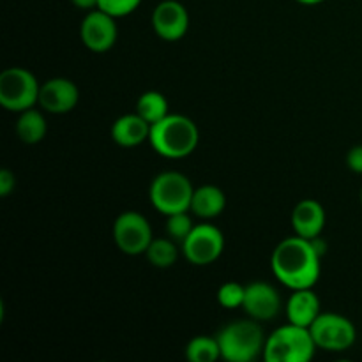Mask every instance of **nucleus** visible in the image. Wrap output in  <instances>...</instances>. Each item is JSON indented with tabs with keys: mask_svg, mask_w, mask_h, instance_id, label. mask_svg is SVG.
<instances>
[{
	"mask_svg": "<svg viewBox=\"0 0 362 362\" xmlns=\"http://www.w3.org/2000/svg\"><path fill=\"white\" fill-rule=\"evenodd\" d=\"M193 193L194 187L191 180L184 173L173 170L156 175L148 187L151 204L154 205L156 211L165 216L189 211Z\"/></svg>",
	"mask_w": 362,
	"mask_h": 362,
	"instance_id": "39448f33",
	"label": "nucleus"
},
{
	"mask_svg": "<svg viewBox=\"0 0 362 362\" xmlns=\"http://www.w3.org/2000/svg\"><path fill=\"white\" fill-rule=\"evenodd\" d=\"M16 186V177L11 170H0V197H7Z\"/></svg>",
	"mask_w": 362,
	"mask_h": 362,
	"instance_id": "393cba45",
	"label": "nucleus"
},
{
	"mask_svg": "<svg viewBox=\"0 0 362 362\" xmlns=\"http://www.w3.org/2000/svg\"><path fill=\"white\" fill-rule=\"evenodd\" d=\"M151 126L138 113H127L119 117L112 126V138L120 147H136L151 136Z\"/></svg>",
	"mask_w": 362,
	"mask_h": 362,
	"instance_id": "dca6fc26",
	"label": "nucleus"
},
{
	"mask_svg": "<svg viewBox=\"0 0 362 362\" xmlns=\"http://www.w3.org/2000/svg\"><path fill=\"white\" fill-rule=\"evenodd\" d=\"M317 349L310 329L288 322L265 339L262 356L267 362H308Z\"/></svg>",
	"mask_w": 362,
	"mask_h": 362,
	"instance_id": "7ed1b4c3",
	"label": "nucleus"
},
{
	"mask_svg": "<svg viewBox=\"0 0 362 362\" xmlns=\"http://www.w3.org/2000/svg\"><path fill=\"white\" fill-rule=\"evenodd\" d=\"M346 165L352 172L362 173V145H356L346 154Z\"/></svg>",
	"mask_w": 362,
	"mask_h": 362,
	"instance_id": "a878e982",
	"label": "nucleus"
},
{
	"mask_svg": "<svg viewBox=\"0 0 362 362\" xmlns=\"http://www.w3.org/2000/svg\"><path fill=\"white\" fill-rule=\"evenodd\" d=\"M117 18L101 9L88 11L80 25L81 42L94 53H105L115 45L119 28Z\"/></svg>",
	"mask_w": 362,
	"mask_h": 362,
	"instance_id": "9d476101",
	"label": "nucleus"
},
{
	"mask_svg": "<svg viewBox=\"0 0 362 362\" xmlns=\"http://www.w3.org/2000/svg\"><path fill=\"white\" fill-rule=\"evenodd\" d=\"M148 262H151L154 267L158 269H168L179 258V250L175 246V240L173 239H165V237H159V239H152L151 246L145 251Z\"/></svg>",
	"mask_w": 362,
	"mask_h": 362,
	"instance_id": "aec40b11",
	"label": "nucleus"
},
{
	"mask_svg": "<svg viewBox=\"0 0 362 362\" xmlns=\"http://www.w3.org/2000/svg\"><path fill=\"white\" fill-rule=\"evenodd\" d=\"M152 28L163 41H179L189 28V14L179 0H163L152 13Z\"/></svg>",
	"mask_w": 362,
	"mask_h": 362,
	"instance_id": "9b49d317",
	"label": "nucleus"
},
{
	"mask_svg": "<svg viewBox=\"0 0 362 362\" xmlns=\"http://www.w3.org/2000/svg\"><path fill=\"white\" fill-rule=\"evenodd\" d=\"M141 0H99L98 9L112 14L115 18H122L138 9Z\"/></svg>",
	"mask_w": 362,
	"mask_h": 362,
	"instance_id": "b1692460",
	"label": "nucleus"
},
{
	"mask_svg": "<svg viewBox=\"0 0 362 362\" xmlns=\"http://www.w3.org/2000/svg\"><path fill=\"white\" fill-rule=\"evenodd\" d=\"M46 131H48V126H46L42 112L35 110L34 106L20 112V117L16 120V133L23 144H39L46 136Z\"/></svg>",
	"mask_w": 362,
	"mask_h": 362,
	"instance_id": "a211bd4d",
	"label": "nucleus"
},
{
	"mask_svg": "<svg viewBox=\"0 0 362 362\" xmlns=\"http://www.w3.org/2000/svg\"><path fill=\"white\" fill-rule=\"evenodd\" d=\"M71 2H73L76 7H80V9L92 11V9H98L99 0H71Z\"/></svg>",
	"mask_w": 362,
	"mask_h": 362,
	"instance_id": "bb28decb",
	"label": "nucleus"
},
{
	"mask_svg": "<svg viewBox=\"0 0 362 362\" xmlns=\"http://www.w3.org/2000/svg\"><path fill=\"white\" fill-rule=\"evenodd\" d=\"M318 315H320V299L313 288L293 290L286 303V318L290 324L310 329Z\"/></svg>",
	"mask_w": 362,
	"mask_h": 362,
	"instance_id": "2eb2a0df",
	"label": "nucleus"
},
{
	"mask_svg": "<svg viewBox=\"0 0 362 362\" xmlns=\"http://www.w3.org/2000/svg\"><path fill=\"white\" fill-rule=\"evenodd\" d=\"M166 233H168L170 239L177 240V243L182 244L186 240V237L189 235L191 230L194 228L193 219L191 216L186 212H175V214L166 216Z\"/></svg>",
	"mask_w": 362,
	"mask_h": 362,
	"instance_id": "4be33fe9",
	"label": "nucleus"
},
{
	"mask_svg": "<svg viewBox=\"0 0 362 362\" xmlns=\"http://www.w3.org/2000/svg\"><path fill=\"white\" fill-rule=\"evenodd\" d=\"M221 359L228 362H251L264 354L265 338L258 320H237L218 332Z\"/></svg>",
	"mask_w": 362,
	"mask_h": 362,
	"instance_id": "20e7f679",
	"label": "nucleus"
},
{
	"mask_svg": "<svg viewBox=\"0 0 362 362\" xmlns=\"http://www.w3.org/2000/svg\"><path fill=\"white\" fill-rule=\"evenodd\" d=\"M225 250V237L218 226L211 223L194 225L189 235L182 243L184 257L193 265H211L221 257Z\"/></svg>",
	"mask_w": 362,
	"mask_h": 362,
	"instance_id": "1a4fd4ad",
	"label": "nucleus"
},
{
	"mask_svg": "<svg viewBox=\"0 0 362 362\" xmlns=\"http://www.w3.org/2000/svg\"><path fill=\"white\" fill-rule=\"evenodd\" d=\"M359 198H361V205H362V187H361V194H359Z\"/></svg>",
	"mask_w": 362,
	"mask_h": 362,
	"instance_id": "c85d7f7f",
	"label": "nucleus"
},
{
	"mask_svg": "<svg viewBox=\"0 0 362 362\" xmlns=\"http://www.w3.org/2000/svg\"><path fill=\"white\" fill-rule=\"evenodd\" d=\"M226 207V197L218 186L205 184L194 189L193 200H191V209L194 216L202 219H212L221 214Z\"/></svg>",
	"mask_w": 362,
	"mask_h": 362,
	"instance_id": "f3484780",
	"label": "nucleus"
},
{
	"mask_svg": "<svg viewBox=\"0 0 362 362\" xmlns=\"http://www.w3.org/2000/svg\"><path fill=\"white\" fill-rule=\"evenodd\" d=\"M244 311L255 320H272L281 310V296L272 285L265 281H255L246 286Z\"/></svg>",
	"mask_w": 362,
	"mask_h": 362,
	"instance_id": "ddd939ff",
	"label": "nucleus"
},
{
	"mask_svg": "<svg viewBox=\"0 0 362 362\" xmlns=\"http://www.w3.org/2000/svg\"><path fill=\"white\" fill-rule=\"evenodd\" d=\"M136 113L144 117L148 124H156L170 113L168 99L158 90H148L141 94L136 101Z\"/></svg>",
	"mask_w": 362,
	"mask_h": 362,
	"instance_id": "6ab92c4d",
	"label": "nucleus"
},
{
	"mask_svg": "<svg viewBox=\"0 0 362 362\" xmlns=\"http://www.w3.org/2000/svg\"><path fill=\"white\" fill-rule=\"evenodd\" d=\"M186 357L191 362H216L221 359L218 338L211 336H197L186 346Z\"/></svg>",
	"mask_w": 362,
	"mask_h": 362,
	"instance_id": "412c9836",
	"label": "nucleus"
},
{
	"mask_svg": "<svg viewBox=\"0 0 362 362\" xmlns=\"http://www.w3.org/2000/svg\"><path fill=\"white\" fill-rule=\"evenodd\" d=\"M37 78L25 67H7L0 74V105L9 112H23L39 101Z\"/></svg>",
	"mask_w": 362,
	"mask_h": 362,
	"instance_id": "423d86ee",
	"label": "nucleus"
},
{
	"mask_svg": "<svg viewBox=\"0 0 362 362\" xmlns=\"http://www.w3.org/2000/svg\"><path fill=\"white\" fill-rule=\"evenodd\" d=\"M318 349L343 352L356 343L357 331L352 322L338 313H320L310 327Z\"/></svg>",
	"mask_w": 362,
	"mask_h": 362,
	"instance_id": "0eeeda50",
	"label": "nucleus"
},
{
	"mask_svg": "<svg viewBox=\"0 0 362 362\" xmlns=\"http://www.w3.org/2000/svg\"><path fill=\"white\" fill-rule=\"evenodd\" d=\"M200 140V131L197 124L180 113H168L165 119L151 126L152 148L159 156L168 159H182L193 154Z\"/></svg>",
	"mask_w": 362,
	"mask_h": 362,
	"instance_id": "f03ea898",
	"label": "nucleus"
},
{
	"mask_svg": "<svg viewBox=\"0 0 362 362\" xmlns=\"http://www.w3.org/2000/svg\"><path fill=\"white\" fill-rule=\"evenodd\" d=\"M244 296H246V286L244 285L235 281L223 283L218 290V303L225 310H237V308H243Z\"/></svg>",
	"mask_w": 362,
	"mask_h": 362,
	"instance_id": "5701e85b",
	"label": "nucleus"
},
{
	"mask_svg": "<svg viewBox=\"0 0 362 362\" xmlns=\"http://www.w3.org/2000/svg\"><path fill=\"white\" fill-rule=\"evenodd\" d=\"M320 260L322 257L313 240L296 233L274 247L271 267L278 281L286 288H313L320 278Z\"/></svg>",
	"mask_w": 362,
	"mask_h": 362,
	"instance_id": "f257e3e1",
	"label": "nucleus"
},
{
	"mask_svg": "<svg viewBox=\"0 0 362 362\" xmlns=\"http://www.w3.org/2000/svg\"><path fill=\"white\" fill-rule=\"evenodd\" d=\"M299 4H304V6H317V4H322L324 0H297Z\"/></svg>",
	"mask_w": 362,
	"mask_h": 362,
	"instance_id": "cd10ccee",
	"label": "nucleus"
},
{
	"mask_svg": "<svg viewBox=\"0 0 362 362\" xmlns=\"http://www.w3.org/2000/svg\"><path fill=\"white\" fill-rule=\"evenodd\" d=\"M78 99H80V92L74 81H71L69 78H52L41 85L37 105L45 112L60 115V113L74 110Z\"/></svg>",
	"mask_w": 362,
	"mask_h": 362,
	"instance_id": "f8f14e48",
	"label": "nucleus"
},
{
	"mask_svg": "<svg viewBox=\"0 0 362 362\" xmlns=\"http://www.w3.org/2000/svg\"><path fill=\"white\" fill-rule=\"evenodd\" d=\"M152 228L144 214L126 211L113 223V240L122 253L136 257L147 251L152 243Z\"/></svg>",
	"mask_w": 362,
	"mask_h": 362,
	"instance_id": "6e6552de",
	"label": "nucleus"
},
{
	"mask_svg": "<svg viewBox=\"0 0 362 362\" xmlns=\"http://www.w3.org/2000/svg\"><path fill=\"white\" fill-rule=\"evenodd\" d=\"M325 226V209L320 202L308 200L299 202L292 211V228L297 235L304 239H315L320 237Z\"/></svg>",
	"mask_w": 362,
	"mask_h": 362,
	"instance_id": "4468645a",
	"label": "nucleus"
}]
</instances>
